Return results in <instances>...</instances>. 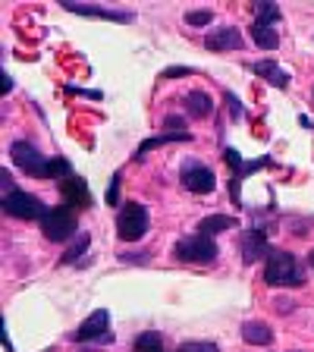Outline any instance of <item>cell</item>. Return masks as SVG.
Returning a JSON list of instances; mask_svg holds the SVG:
<instances>
[{
	"mask_svg": "<svg viewBox=\"0 0 314 352\" xmlns=\"http://www.w3.org/2000/svg\"><path fill=\"white\" fill-rule=\"evenodd\" d=\"M66 173H69V161H66V157H51V164H47V179H66Z\"/></svg>",
	"mask_w": 314,
	"mask_h": 352,
	"instance_id": "ffe728a7",
	"label": "cell"
},
{
	"mask_svg": "<svg viewBox=\"0 0 314 352\" xmlns=\"http://www.w3.org/2000/svg\"><path fill=\"white\" fill-rule=\"evenodd\" d=\"M227 101H229V107H233V117H239V113H242V107H239V101H236V95H233V91H227Z\"/></svg>",
	"mask_w": 314,
	"mask_h": 352,
	"instance_id": "83f0119b",
	"label": "cell"
},
{
	"mask_svg": "<svg viewBox=\"0 0 314 352\" xmlns=\"http://www.w3.org/2000/svg\"><path fill=\"white\" fill-rule=\"evenodd\" d=\"M3 214H10V217L16 220H38L47 214V208H44V201L38 195H29V192H10V195H3Z\"/></svg>",
	"mask_w": 314,
	"mask_h": 352,
	"instance_id": "5b68a950",
	"label": "cell"
},
{
	"mask_svg": "<svg viewBox=\"0 0 314 352\" xmlns=\"http://www.w3.org/2000/svg\"><path fill=\"white\" fill-rule=\"evenodd\" d=\"M195 69H189V66H173V69H164L161 79H179V76H192Z\"/></svg>",
	"mask_w": 314,
	"mask_h": 352,
	"instance_id": "cb8c5ba5",
	"label": "cell"
},
{
	"mask_svg": "<svg viewBox=\"0 0 314 352\" xmlns=\"http://www.w3.org/2000/svg\"><path fill=\"white\" fill-rule=\"evenodd\" d=\"M76 230H79V217H76L73 208H47V214L41 217V233L47 236L51 242H66L73 239Z\"/></svg>",
	"mask_w": 314,
	"mask_h": 352,
	"instance_id": "7a4b0ae2",
	"label": "cell"
},
{
	"mask_svg": "<svg viewBox=\"0 0 314 352\" xmlns=\"http://www.w3.org/2000/svg\"><path fill=\"white\" fill-rule=\"evenodd\" d=\"M69 13L79 16H95V19H110V22H129L132 13H120V10H104V7H85V3H76V0H66L63 3Z\"/></svg>",
	"mask_w": 314,
	"mask_h": 352,
	"instance_id": "7c38bea8",
	"label": "cell"
},
{
	"mask_svg": "<svg viewBox=\"0 0 314 352\" xmlns=\"http://www.w3.org/2000/svg\"><path fill=\"white\" fill-rule=\"evenodd\" d=\"M264 283L267 286H299L302 274L299 264H295V255L283 249H273L267 255V264H264Z\"/></svg>",
	"mask_w": 314,
	"mask_h": 352,
	"instance_id": "6da1fadb",
	"label": "cell"
},
{
	"mask_svg": "<svg viewBox=\"0 0 314 352\" xmlns=\"http://www.w3.org/2000/svg\"><path fill=\"white\" fill-rule=\"evenodd\" d=\"M176 352H220L214 343H201V340H192V343H183Z\"/></svg>",
	"mask_w": 314,
	"mask_h": 352,
	"instance_id": "603a6c76",
	"label": "cell"
},
{
	"mask_svg": "<svg viewBox=\"0 0 314 352\" xmlns=\"http://www.w3.org/2000/svg\"><path fill=\"white\" fill-rule=\"evenodd\" d=\"M183 107H186V113L195 120H208L214 113V101L205 91H189V95L183 98Z\"/></svg>",
	"mask_w": 314,
	"mask_h": 352,
	"instance_id": "4fadbf2b",
	"label": "cell"
},
{
	"mask_svg": "<svg viewBox=\"0 0 314 352\" xmlns=\"http://www.w3.org/2000/svg\"><path fill=\"white\" fill-rule=\"evenodd\" d=\"M251 38H255V44L261 51H277L280 47V35H277V29H273V22L255 19L251 22Z\"/></svg>",
	"mask_w": 314,
	"mask_h": 352,
	"instance_id": "5bb4252c",
	"label": "cell"
},
{
	"mask_svg": "<svg viewBox=\"0 0 314 352\" xmlns=\"http://www.w3.org/2000/svg\"><path fill=\"white\" fill-rule=\"evenodd\" d=\"M170 142H192V132H164V135H154V139H148V142H142L139 148H135V161H142L151 148H161V145H170Z\"/></svg>",
	"mask_w": 314,
	"mask_h": 352,
	"instance_id": "e0dca14e",
	"label": "cell"
},
{
	"mask_svg": "<svg viewBox=\"0 0 314 352\" xmlns=\"http://www.w3.org/2000/svg\"><path fill=\"white\" fill-rule=\"evenodd\" d=\"M239 245H242V261H245V264H255L258 258L264 255V249H267V236H264V230H258V227L242 230Z\"/></svg>",
	"mask_w": 314,
	"mask_h": 352,
	"instance_id": "8fae6325",
	"label": "cell"
},
{
	"mask_svg": "<svg viewBox=\"0 0 314 352\" xmlns=\"http://www.w3.org/2000/svg\"><path fill=\"white\" fill-rule=\"evenodd\" d=\"M308 261H311V267H314V249H311V252H308Z\"/></svg>",
	"mask_w": 314,
	"mask_h": 352,
	"instance_id": "f546056e",
	"label": "cell"
},
{
	"mask_svg": "<svg viewBox=\"0 0 314 352\" xmlns=\"http://www.w3.org/2000/svg\"><path fill=\"white\" fill-rule=\"evenodd\" d=\"M211 19H214L211 10H189V13H186V22H189V25H208Z\"/></svg>",
	"mask_w": 314,
	"mask_h": 352,
	"instance_id": "7402d4cb",
	"label": "cell"
},
{
	"mask_svg": "<svg viewBox=\"0 0 314 352\" xmlns=\"http://www.w3.org/2000/svg\"><path fill=\"white\" fill-rule=\"evenodd\" d=\"M85 249H88V236H79V239L69 245V252L63 255V261H66V264H76V261L82 258V252H85Z\"/></svg>",
	"mask_w": 314,
	"mask_h": 352,
	"instance_id": "44dd1931",
	"label": "cell"
},
{
	"mask_svg": "<svg viewBox=\"0 0 314 352\" xmlns=\"http://www.w3.org/2000/svg\"><path fill=\"white\" fill-rule=\"evenodd\" d=\"M173 255L179 258V261H189V264H211L217 261V242L211 239V236H186V239L176 242Z\"/></svg>",
	"mask_w": 314,
	"mask_h": 352,
	"instance_id": "277c9868",
	"label": "cell"
},
{
	"mask_svg": "<svg viewBox=\"0 0 314 352\" xmlns=\"http://www.w3.org/2000/svg\"><path fill=\"white\" fill-rule=\"evenodd\" d=\"M251 69H255L261 79H267L273 88H286L289 85V73L286 69H280L273 60H258V63H251Z\"/></svg>",
	"mask_w": 314,
	"mask_h": 352,
	"instance_id": "9a60e30c",
	"label": "cell"
},
{
	"mask_svg": "<svg viewBox=\"0 0 314 352\" xmlns=\"http://www.w3.org/2000/svg\"><path fill=\"white\" fill-rule=\"evenodd\" d=\"M242 44H245V38H242V32L236 29V25H223V29H214L211 35L205 38V47L214 54L220 51H242Z\"/></svg>",
	"mask_w": 314,
	"mask_h": 352,
	"instance_id": "30bf717a",
	"label": "cell"
},
{
	"mask_svg": "<svg viewBox=\"0 0 314 352\" xmlns=\"http://www.w3.org/2000/svg\"><path fill=\"white\" fill-rule=\"evenodd\" d=\"M57 186H60V195H63L66 208H91V189H88L85 179L66 176V179H60Z\"/></svg>",
	"mask_w": 314,
	"mask_h": 352,
	"instance_id": "9c48e42d",
	"label": "cell"
},
{
	"mask_svg": "<svg viewBox=\"0 0 314 352\" xmlns=\"http://www.w3.org/2000/svg\"><path fill=\"white\" fill-rule=\"evenodd\" d=\"M107 324H110L107 308H98L95 315H88L85 321L79 324V330L73 333V340H79V343H91V340H101V343H110Z\"/></svg>",
	"mask_w": 314,
	"mask_h": 352,
	"instance_id": "ba28073f",
	"label": "cell"
},
{
	"mask_svg": "<svg viewBox=\"0 0 314 352\" xmlns=\"http://www.w3.org/2000/svg\"><path fill=\"white\" fill-rule=\"evenodd\" d=\"M179 179H183V186L189 192H195V195H208V192L217 189L214 170H208L205 164H198V161H186L183 170H179Z\"/></svg>",
	"mask_w": 314,
	"mask_h": 352,
	"instance_id": "52a82bcc",
	"label": "cell"
},
{
	"mask_svg": "<svg viewBox=\"0 0 314 352\" xmlns=\"http://www.w3.org/2000/svg\"><path fill=\"white\" fill-rule=\"evenodd\" d=\"M164 126H167V129H173V132H189V129H183V120H179V117H167V120H164Z\"/></svg>",
	"mask_w": 314,
	"mask_h": 352,
	"instance_id": "484cf974",
	"label": "cell"
},
{
	"mask_svg": "<svg viewBox=\"0 0 314 352\" xmlns=\"http://www.w3.org/2000/svg\"><path fill=\"white\" fill-rule=\"evenodd\" d=\"M242 340L249 346H267L273 340V330L264 321H245L242 324Z\"/></svg>",
	"mask_w": 314,
	"mask_h": 352,
	"instance_id": "2e32d148",
	"label": "cell"
},
{
	"mask_svg": "<svg viewBox=\"0 0 314 352\" xmlns=\"http://www.w3.org/2000/svg\"><path fill=\"white\" fill-rule=\"evenodd\" d=\"M10 154H13V164L22 170V173L47 179V164L51 161H47L35 145H29V142H13V145H10Z\"/></svg>",
	"mask_w": 314,
	"mask_h": 352,
	"instance_id": "8992f818",
	"label": "cell"
},
{
	"mask_svg": "<svg viewBox=\"0 0 314 352\" xmlns=\"http://www.w3.org/2000/svg\"><path fill=\"white\" fill-rule=\"evenodd\" d=\"M148 233V208L139 201H126L117 217V236L123 242H139Z\"/></svg>",
	"mask_w": 314,
	"mask_h": 352,
	"instance_id": "3957f363",
	"label": "cell"
},
{
	"mask_svg": "<svg viewBox=\"0 0 314 352\" xmlns=\"http://www.w3.org/2000/svg\"><path fill=\"white\" fill-rule=\"evenodd\" d=\"M132 352H164V337L157 333V330H145V333L135 337Z\"/></svg>",
	"mask_w": 314,
	"mask_h": 352,
	"instance_id": "d6986e66",
	"label": "cell"
},
{
	"mask_svg": "<svg viewBox=\"0 0 314 352\" xmlns=\"http://www.w3.org/2000/svg\"><path fill=\"white\" fill-rule=\"evenodd\" d=\"M223 230H236V220L227 217V214H211L198 223V236H214V233H223Z\"/></svg>",
	"mask_w": 314,
	"mask_h": 352,
	"instance_id": "ac0fdd59",
	"label": "cell"
},
{
	"mask_svg": "<svg viewBox=\"0 0 314 352\" xmlns=\"http://www.w3.org/2000/svg\"><path fill=\"white\" fill-rule=\"evenodd\" d=\"M117 198H120V173L113 176V183H110V189H107V205L113 208L117 205Z\"/></svg>",
	"mask_w": 314,
	"mask_h": 352,
	"instance_id": "d4e9b609",
	"label": "cell"
},
{
	"mask_svg": "<svg viewBox=\"0 0 314 352\" xmlns=\"http://www.w3.org/2000/svg\"><path fill=\"white\" fill-rule=\"evenodd\" d=\"M273 305H277L280 315H286V311H293V308H295V302H293V299H277Z\"/></svg>",
	"mask_w": 314,
	"mask_h": 352,
	"instance_id": "4316f807",
	"label": "cell"
},
{
	"mask_svg": "<svg viewBox=\"0 0 314 352\" xmlns=\"http://www.w3.org/2000/svg\"><path fill=\"white\" fill-rule=\"evenodd\" d=\"M0 79H3V95H7V91H10V88H13V79H10V76H7V73H3V76H0Z\"/></svg>",
	"mask_w": 314,
	"mask_h": 352,
	"instance_id": "f1b7e54d",
	"label": "cell"
}]
</instances>
